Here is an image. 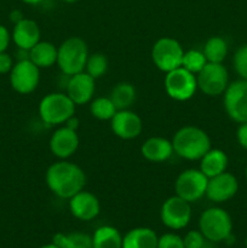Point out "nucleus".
I'll return each instance as SVG.
<instances>
[{
	"instance_id": "obj_42",
	"label": "nucleus",
	"mask_w": 247,
	"mask_h": 248,
	"mask_svg": "<svg viewBox=\"0 0 247 248\" xmlns=\"http://www.w3.org/2000/svg\"><path fill=\"white\" fill-rule=\"evenodd\" d=\"M245 246H246V248H247V237H246V240H245Z\"/></svg>"
},
{
	"instance_id": "obj_30",
	"label": "nucleus",
	"mask_w": 247,
	"mask_h": 248,
	"mask_svg": "<svg viewBox=\"0 0 247 248\" xmlns=\"http://www.w3.org/2000/svg\"><path fill=\"white\" fill-rule=\"evenodd\" d=\"M232 65L235 72L241 79L247 80V44L240 46L232 57Z\"/></svg>"
},
{
	"instance_id": "obj_18",
	"label": "nucleus",
	"mask_w": 247,
	"mask_h": 248,
	"mask_svg": "<svg viewBox=\"0 0 247 248\" xmlns=\"http://www.w3.org/2000/svg\"><path fill=\"white\" fill-rule=\"evenodd\" d=\"M11 38L19 50L29 51L40 41L41 31L35 21L23 18L15 24Z\"/></svg>"
},
{
	"instance_id": "obj_12",
	"label": "nucleus",
	"mask_w": 247,
	"mask_h": 248,
	"mask_svg": "<svg viewBox=\"0 0 247 248\" xmlns=\"http://www.w3.org/2000/svg\"><path fill=\"white\" fill-rule=\"evenodd\" d=\"M40 81V68L31 60H21L14 64L10 72L11 87L21 94H29L38 87Z\"/></svg>"
},
{
	"instance_id": "obj_15",
	"label": "nucleus",
	"mask_w": 247,
	"mask_h": 248,
	"mask_svg": "<svg viewBox=\"0 0 247 248\" xmlns=\"http://www.w3.org/2000/svg\"><path fill=\"white\" fill-rule=\"evenodd\" d=\"M67 85H65V93L74 102L75 106L87 104L93 99L94 91H96V80L90 77L86 72L77 73V74L68 77Z\"/></svg>"
},
{
	"instance_id": "obj_19",
	"label": "nucleus",
	"mask_w": 247,
	"mask_h": 248,
	"mask_svg": "<svg viewBox=\"0 0 247 248\" xmlns=\"http://www.w3.org/2000/svg\"><path fill=\"white\" fill-rule=\"evenodd\" d=\"M140 153L145 160L155 164L165 162L174 154L172 142L164 137H150L144 140Z\"/></svg>"
},
{
	"instance_id": "obj_37",
	"label": "nucleus",
	"mask_w": 247,
	"mask_h": 248,
	"mask_svg": "<svg viewBox=\"0 0 247 248\" xmlns=\"http://www.w3.org/2000/svg\"><path fill=\"white\" fill-rule=\"evenodd\" d=\"M23 18H24V17H23V15H22L21 11H14L11 14V21L14 22L15 24L18 23V22L22 21Z\"/></svg>"
},
{
	"instance_id": "obj_22",
	"label": "nucleus",
	"mask_w": 247,
	"mask_h": 248,
	"mask_svg": "<svg viewBox=\"0 0 247 248\" xmlns=\"http://www.w3.org/2000/svg\"><path fill=\"white\" fill-rule=\"evenodd\" d=\"M58 47L50 41H39L29 50V60L38 68H51L57 63Z\"/></svg>"
},
{
	"instance_id": "obj_35",
	"label": "nucleus",
	"mask_w": 247,
	"mask_h": 248,
	"mask_svg": "<svg viewBox=\"0 0 247 248\" xmlns=\"http://www.w3.org/2000/svg\"><path fill=\"white\" fill-rule=\"evenodd\" d=\"M236 138L239 144L247 150V123L240 124L239 128L236 131Z\"/></svg>"
},
{
	"instance_id": "obj_28",
	"label": "nucleus",
	"mask_w": 247,
	"mask_h": 248,
	"mask_svg": "<svg viewBox=\"0 0 247 248\" xmlns=\"http://www.w3.org/2000/svg\"><path fill=\"white\" fill-rule=\"evenodd\" d=\"M107 70H108V58L104 53L94 52L89 55L84 72L96 80L103 77Z\"/></svg>"
},
{
	"instance_id": "obj_34",
	"label": "nucleus",
	"mask_w": 247,
	"mask_h": 248,
	"mask_svg": "<svg viewBox=\"0 0 247 248\" xmlns=\"http://www.w3.org/2000/svg\"><path fill=\"white\" fill-rule=\"evenodd\" d=\"M11 40V34L5 26L0 24V53L6 52Z\"/></svg>"
},
{
	"instance_id": "obj_25",
	"label": "nucleus",
	"mask_w": 247,
	"mask_h": 248,
	"mask_svg": "<svg viewBox=\"0 0 247 248\" xmlns=\"http://www.w3.org/2000/svg\"><path fill=\"white\" fill-rule=\"evenodd\" d=\"M52 242L60 248H93L92 236L85 232H58L53 236Z\"/></svg>"
},
{
	"instance_id": "obj_9",
	"label": "nucleus",
	"mask_w": 247,
	"mask_h": 248,
	"mask_svg": "<svg viewBox=\"0 0 247 248\" xmlns=\"http://www.w3.org/2000/svg\"><path fill=\"white\" fill-rule=\"evenodd\" d=\"M198 89L210 97L220 96L229 85V74L223 63L208 62L200 73L196 74Z\"/></svg>"
},
{
	"instance_id": "obj_14",
	"label": "nucleus",
	"mask_w": 247,
	"mask_h": 248,
	"mask_svg": "<svg viewBox=\"0 0 247 248\" xmlns=\"http://www.w3.org/2000/svg\"><path fill=\"white\" fill-rule=\"evenodd\" d=\"M110 128L116 137L124 140H135L142 133L143 121L130 109L118 110L110 120Z\"/></svg>"
},
{
	"instance_id": "obj_20",
	"label": "nucleus",
	"mask_w": 247,
	"mask_h": 248,
	"mask_svg": "<svg viewBox=\"0 0 247 248\" xmlns=\"http://www.w3.org/2000/svg\"><path fill=\"white\" fill-rule=\"evenodd\" d=\"M228 162H229L228 155L223 150L211 148L200 159V169L199 170L207 178H212V177L227 171Z\"/></svg>"
},
{
	"instance_id": "obj_13",
	"label": "nucleus",
	"mask_w": 247,
	"mask_h": 248,
	"mask_svg": "<svg viewBox=\"0 0 247 248\" xmlns=\"http://www.w3.org/2000/svg\"><path fill=\"white\" fill-rule=\"evenodd\" d=\"M239 190V182L230 172H223L218 176L208 178L206 196L215 203H223L234 198Z\"/></svg>"
},
{
	"instance_id": "obj_4",
	"label": "nucleus",
	"mask_w": 247,
	"mask_h": 248,
	"mask_svg": "<svg viewBox=\"0 0 247 248\" xmlns=\"http://www.w3.org/2000/svg\"><path fill=\"white\" fill-rule=\"evenodd\" d=\"M75 107L67 93L52 92L43 97L39 103V116L46 125H62L70 116L75 115Z\"/></svg>"
},
{
	"instance_id": "obj_6",
	"label": "nucleus",
	"mask_w": 247,
	"mask_h": 248,
	"mask_svg": "<svg viewBox=\"0 0 247 248\" xmlns=\"http://www.w3.org/2000/svg\"><path fill=\"white\" fill-rule=\"evenodd\" d=\"M184 50L181 43L173 38L164 36L156 40L152 48V60L155 67L164 73L182 67Z\"/></svg>"
},
{
	"instance_id": "obj_40",
	"label": "nucleus",
	"mask_w": 247,
	"mask_h": 248,
	"mask_svg": "<svg viewBox=\"0 0 247 248\" xmlns=\"http://www.w3.org/2000/svg\"><path fill=\"white\" fill-rule=\"evenodd\" d=\"M63 2H67V4H73V2H77L79 1V0H62Z\"/></svg>"
},
{
	"instance_id": "obj_26",
	"label": "nucleus",
	"mask_w": 247,
	"mask_h": 248,
	"mask_svg": "<svg viewBox=\"0 0 247 248\" xmlns=\"http://www.w3.org/2000/svg\"><path fill=\"white\" fill-rule=\"evenodd\" d=\"M228 44L222 36H211L205 43L202 52L210 63H223L228 55Z\"/></svg>"
},
{
	"instance_id": "obj_2",
	"label": "nucleus",
	"mask_w": 247,
	"mask_h": 248,
	"mask_svg": "<svg viewBox=\"0 0 247 248\" xmlns=\"http://www.w3.org/2000/svg\"><path fill=\"white\" fill-rule=\"evenodd\" d=\"M174 154L184 160H200L211 149V138L202 128L184 126L172 138Z\"/></svg>"
},
{
	"instance_id": "obj_29",
	"label": "nucleus",
	"mask_w": 247,
	"mask_h": 248,
	"mask_svg": "<svg viewBox=\"0 0 247 248\" xmlns=\"http://www.w3.org/2000/svg\"><path fill=\"white\" fill-rule=\"evenodd\" d=\"M205 55L200 50H189L184 51L183 60H182V67L193 74H198L202 70V68L207 64Z\"/></svg>"
},
{
	"instance_id": "obj_11",
	"label": "nucleus",
	"mask_w": 247,
	"mask_h": 248,
	"mask_svg": "<svg viewBox=\"0 0 247 248\" xmlns=\"http://www.w3.org/2000/svg\"><path fill=\"white\" fill-rule=\"evenodd\" d=\"M191 203L174 195L166 199L160 210V218L169 229L181 230L189 224L191 219Z\"/></svg>"
},
{
	"instance_id": "obj_24",
	"label": "nucleus",
	"mask_w": 247,
	"mask_h": 248,
	"mask_svg": "<svg viewBox=\"0 0 247 248\" xmlns=\"http://www.w3.org/2000/svg\"><path fill=\"white\" fill-rule=\"evenodd\" d=\"M109 98L118 110L130 109L136 101V89L130 82H119L113 87Z\"/></svg>"
},
{
	"instance_id": "obj_21",
	"label": "nucleus",
	"mask_w": 247,
	"mask_h": 248,
	"mask_svg": "<svg viewBox=\"0 0 247 248\" xmlns=\"http://www.w3.org/2000/svg\"><path fill=\"white\" fill-rule=\"evenodd\" d=\"M157 239L149 228H135L123 237V248H157Z\"/></svg>"
},
{
	"instance_id": "obj_27",
	"label": "nucleus",
	"mask_w": 247,
	"mask_h": 248,
	"mask_svg": "<svg viewBox=\"0 0 247 248\" xmlns=\"http://www.w3.org/2000/svg\"><path fill=\"white\" fill-rule=\"evenodd\" d=\"M90 113L94 119L101 121H110L118 109L109 97H97L90 102Z\"/></svg>"
},
{
	"instance_id": "obj_31",
	"label": "nucleus",
	"mask_w": 247,
	"mask_h": 248,
	"mask_svg": "<svg viewBox=\"0 0 247 248\" xmlns=\"http://www.w3.org/2000/svg\"><path fill=\"white\" fill-rule=\"evenodd\" d=\"M157 248H185L183 239L179 235L167 232L157 239Z\"/></svg>"
},
{
	"instance_id": "obj_5",
	"label": "nucleus",
	"mask_w": 247,
	"mask_h": 248,
	"mask_svg": "<svg viewBox=\"0 0 247 248\" xmlns=\"http://www.w3.org/2000/svg\"><path fill=\"white\" fill-rule=\"evenodd\" d=\"M199 230L208 241H225L232 235V217L227 211L220 207L207 208L203 211L199 219Z\"/></svg>"
},
{
	"instance_id": "obj_36",
	"label": "nucleus",
	"mask_w": 247,
	"mask_h": 248,
	"mask_svg": "<svg viewBox=\"0 0 247 248\" xmlns=\"http://www.w3.org/2000/svg\"><path fill=\"white\" fill-rule=\"evenodd\" d=\"M79 124H80L79 119H77L75 115H73V116H70L67 121H65L64 126H67L68 128H72V130L77 131V127H79Z\"/></svg>"
},
{
	"instance_id": "obj_33",
	"label": "nucleus",
	"mask_w": 247,
	"mask_h": 248,
	"mask_svg": "<svg viewBox=\"0 0 247 248\" xmlns=\"http://www.w3.org/2000/svg\"><path fill=\"white\" fill-rule=\"evenodd\" d=\"M12 67H14V61L12 57L6 52L0 53V74H7L11 72Z\"/></svg>"
},
{
	"instance_id": "obj_41",
	"label": "nucleus",
	"mask_w": 247,
	"mask_h": 248,
	"mask_svg": "<svg viewBox=\"0 0 247 248\" xmlns=\"http://www.w3.org/2000/svg\"><path fill=\"white\" fill-rule=\"evenodd\" d=\"M245 176H246V179H247V166H246V170H245Z\"/></svg>"
},
{
	"instance_id": "obj_23",
	"label": "nucleus",
	"mask_w": 247,
	"mask_h": 248,
	"mask_svg": "<svg viewBox=\"0 0 247 248\" xmlns=\"http://www.w3.org/2000/svg\"><path fill=\"white\" fill-rule=\"evenodd\" d=\"M93 248H123V236L116 228L103 225L92 235Z\"/></svg>"
},
{
	"instance_id": "obj_39",
	"label": "nucleus",
	"mask_w": 247,
	"mask_h": 248,
	"mask_svg": "<svg viewBox=\"0 0 247 248\" xmlns=\"http://www.w3.org/2000/svg\"><path fill=\"white\" fill-rule=\"evenodd\" d=\"M40 248H60L57 246V245H55L52 242V244H48V245H44V246H41Z\"/></svg>"
},
{
	"instance_id": "obj_1",
	"label": "nucleus",
	"mask_w": 247,
	"mask_h": 248,
	"mask_svg": "<svg viewBox=\"0 0 247 248\" xmlns=\"http://www.w3.org/2000/svg\"><path fill=\"white\" fill-rule=\"evenodd\" d=\"M46 186L51 193L61 199H68L84 190L86 174L80 166L68 160H60L47 169Z\"/></svg>"
},
{
	"instance_id": "obj_8",
	"label": "nucleus",
	"mask_w": 247,
	"mask_h": 248,
	"mask_svg": "<svg viewBox=\"0 0 247 248\" xmlns=\"http://www.w3.org/2000/svg\"><path fill=\"white\" fill-rule=\"evenodd\" d=\"M208 178L196 169H188L179 173L174 182L176 195L193 203L206 196Z\"/></svg>"
},
{
	"instance_id": "obj_17",
	"label": "nucleus",
	"mask_w": 247,
	"mask_h": 248,
	"mask_svg": "<svg viewBox=\"0 0 247 248\" xmlns=\"http://www.w3.org/2000/svg\"><path fill=\"white\" fill-rule=\"evenodd\" d=\"M69 211L77 219L90 222L99 215L101 203L94 194L81 190L69 199Z\"/></svg>"
},
{
	"instance_id": "obj_16",
	"label": "nucleus",
	"mask_w": 247,
	"mask_h": 248,
	"mask_svg": "<svg viewBox=\"0 0 247 248\" xmlns=\"http://www.w3.org/2000/svg\"><path fill=\"white\" fill-rule=\"evenodd\" d=\"M80 140L77 131L67 126L57 128L50 138V150L53 156L60 160H67L77 152Z\"/></svg>"
},
{
	"instance_id": "obj_32",
	"label": "nucleus",
	"mask_w": 247,
	"mask_h": 248,
	"mask_svg": "<svg viewBox=\"0 0 247 248\" xmlns=\"http://www.w3.org/2000/svg\"><path fill=\"white\" fill-rule=\"evenodd\" d=\"M205 236L200 230H190L183 237L184 247L185 248H203L205 245Z\"/></svg>"
},
{
	"instance_id": "obj_7",
	"label": "nucleus",
	"mask_w": 247,
	"mask_h": 248,
	"mask_svg": "<svg viewBox=\"0 0 247 248\" xmlns=\"http://www.w3.org/2000/svg\"><path fill=\"white\" fill-rule=\"evenodd\" d=\"M164 85L167 96L178 102L190 99L198 90L196 75L184 69L183 67L166 73Z\"/></svg>"
},
{
	"instance_id": "obj_38",
	"label": "nucleus",
	"mask_w": 247,
	"mask_h": 248,
	"mask_svg": "<svg viewBox=\"0 0 247 248\" xmlns=\"http://www.w3.org/2000/svg\"><path fill=\"white\" fill-rule=\"evenodd\" d=\"M21 1L26 2V4H29V5H36V4H40V2L44 1V0H21Z\"/></svg>"
},
{
	"instance_id": "obj_10",
	"label": "nucleus",
	"mask_w": 247,
	"mask_h": 248,
	"mask_svg": "<svg viewBox=\"0 0 247 248\" xmlns=\"http://www.w3.org/2000/svg\"><path fill=\"white\" fill-rule=\"evenodd\" d=\"M223 96L228 116L237 124L247 123V80L230 82Z\"/></svg>"
},
{
	"instance_id": "obj_3",
	"label": "nucleus",
	"mask_w": 247,
	"mask_h": 248,
	"mask_svg": "<svg viewBox=\"0 0 247 248\" xmlns=\"http://www.w3.org/2000/svg\"><path fill=\"white\" fill-rule=\"evenodd\" d=\"M89 55L86 43L81 38L72 36L58 46L56 64L58 65L63 75L72 77L77 73L84 72Z\"/></svg>"
}]
</instances>
